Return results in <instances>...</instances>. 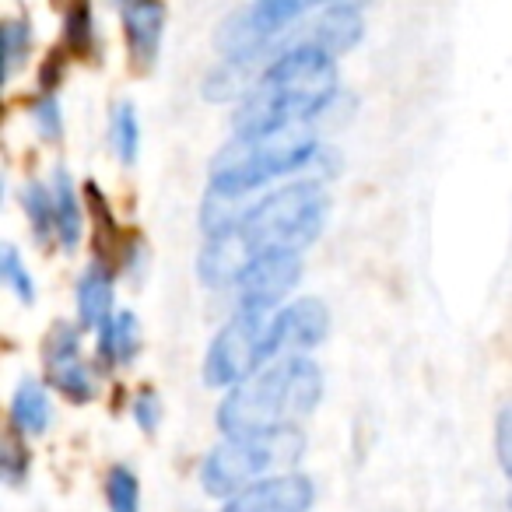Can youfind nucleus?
<instances>
[{
	"label": "nucleus",
	"mask_w": 512,
	"mask_h": 512,
	"mask_svg": "<svg viewBox=\"0 0 512 512\" xmlns=\"http://www.w3.org/2000/svg\"><path fill=\"white\" fill-rule=\"evenodd\" d=\"M330 197L323 183L299 179L267 193L242 211L232 228L207 235L197 256V274L207 288H239L249 267L264 256L306 253L327 225Z\"/></svg>",
	"instance_id": "f257e3e1"
},
{
	"label": "nucleus",
	"mask_w": 512,
	"mask_h": 512,
	"mask_svg": "<svg viewBox=\"0 0 512 512\" xmlns=\"http://www.w3.org/2000/svg\"><path fill=\"white\" fill-rule=\"evenodd\" d=\"M337 57L309 43H292L260 71L235 109V134H271L309 127L337 99Z\"/></svg>",
	"instance_id": "f03ea898"
},
{
	"label": "nucleus",
	"mask_w": 512,
	"mask_h": 512,
	"mask_svg": "<svg viewBox=\"0 0 512 512\" xmlns=\"http://www.w3.org/2000/svg\"><path fill=\"white\" fill-rule=\"evenodd\" d=\"M316 158V137L309 127H285L271 134H235L232 144L214 155L211 162V190H207L204 221L207 235H218L242 218L249 193L264 190L267 183L306 169Z\"/></svg>",
	"instance_id": "7ed1b4c3"
},
{
	"label": "nucleus",
	"mask_w": 512,
	"mask_h": 512,
	"mask_svg": "<svg viewBox=\"0 0 512 512\" xmlns=\"http://www.w3.org/2000/svg\"><path fill=\"white\" fill-rule=\"evenodd\" d=\"M323 372L313 358L285 355L225 393L218 428L225 435H267L295 428L320 407Z\"/></svg>",
	"instance_id": "20e7f679"
},
{
	"label": "nucleus",
	"mask_w": 512,
	"mask_h": 512,
	"mask_svg": "<svg viewBox=\"0 0 512 512\" xmlns=\"http://www.w3.org/2000/svg\"><path fill=\"white\" fill-rule=\"evenodd\" d=\"M281 351H285L281 309H239L207 348L204 383L232 390L242 379L264 369L267 362H274Z\"/></svg>",
	"instance_id": "39448f33"
},
{
	"label": "nucleus",
	"mask_w": 512,
	"mask_h": 512,
	"mask_svg": "<svg viewBox=\"0 0 512 512\" xmlns=\"http://www.w3.org/2000/svg\"><path fill=\"white\" fill-rule=\"evenodd\" d=\"M299 453H302L299 428H281V432H267V435H228L200 463V484H204L207 495L232 498L242 488L260 481L274 463L295 460Z\"/></svg>",
	"instance_id": "423d86ee"
},
{
	"label": "nucleus",
	"mask_w": 512,
	"mask_h": 512,
	"mask_svg": "<svg viewBox=\"0 0 512 512\" xmlns=\"http://www.w3.org/2000/svg\"><path fill=\"white\" fill-rule=\"evenodd\" d=\"M320 4H341V0H256L246 11H235L218 29V53L228 64H253L271 43H278L302 15Z\"/></svg>",
	"instance_id": "0eeeda50"
},
{
	"label": "nucleus",
	"mask_w": 512,
	"mask_h": 512,
	"mask_svg": "<svg viewBox=\"0 0 512 512\" xmlns=\"http://www.w3.org/2000/svg\"><path fill=\"white\" fill-rule=\"evenodd\" d=\"M316 502V484L306 474L260 477L242 488L239 495L225 498L221 512H309Z\"/></svg>",
	"instance_id": "6e6552de"
},
{
	"label": "nucleus",
	"mask_w": 512,
	"mask_h": 512,
	"mask_svg": "<svg viewBox=\"0 0 512 512\" xmlns=\"http://www.w3.org/2000/svg\"><path fill=\"white\" fill-rule=\"evenodd\" d=\"M302 256H264L249 267V274L239 281V309H278L281 299L299 285Z\"/></svg>",
	"instance_id": "1a4fd4ad"
},
{
	"label": "nucleus",
	"mask_w": 512,
	"mask_h": 512,
	"mask_svg": "<svg viewBox=\"0 0 512 512\" xmlns=\"http://www.w3.org/2000/svg\"><path fill=\"white\" fill-rule=\"evenodd\" d=\"M123 18V36H127V53L134 71H151L162 53L165 36V0H116Z\"/></svg>",
	"instance_id": "9d476101"
},
{
	"label": "nucleus",
	"mask_w": 512,
	"mask_h": 512,
	"mask_svg": "<svg viewBox=\"0 0 512 512\" xmlns=\"http://www.w3.org/2000/svg\"><path fill=\"white\" fill-rule=\"evenodd\" d=\"M362 32H365L362 15L351 8L348 0H341V4H330V11H323V15L316 18V22L302 32V39H295V43L320 46V50H327L330 57H341V53L355 50Z\"/></svg>",
	"instance_id": "9b49d317"
},
{
	"label": "nucleus",
	"mask_w": 512,
	"mask_h": 512,
	"mask_svg": "<svg viewBox=\"0 0 512 512\" xmlns=\"http://www.w3.org/2000/svg\"><path fill=\"white\" fill-rule=\"evenodd\" d=\"M113 302H116L113 271H109L102 260H95L78 278V327L99 330L102 323L113 316Z\"/></svg>",
	"instance_id": "f8f14e48"
},
{
	"label": "nucleus",
	"mask_w": 512,
	"mask_h": 512,
	"mask_svg": "<svg viewBox=\"0 0 512 512\" xmlns=\"http://www.w3.org/2000/svg\"><path fill=\"white\" fill-rule=\"evenodd\" d=\"M330 334V313L320 299H299L281 309V337L285 351H309Z\"/></svg>",
	"instance_id": "ddd939ff"
},
{
	"label": "nucleus",
	"mask_w": 512,
	"mask_h": 512,
	"mask_svg": "<svg viewBox=\"0 0 512 512\" xmlns=\"http://www.w3.org/2000/svg\"><path fill=\"white\" fill-rule=\"evenodd\" d=\"M53 407H50V390L39 379L25 376L18 383L15 397H11V432H18L22 439H36L50 428Z\"/></svg>",
	"instance_id": "4468645a"
},
{
	"label": "nucleus",
	"mask_w": 512,
	"mask_h": 512,
	"mask_svg": "<svg viewBox=\"0 0 512 512\" xmlns=\"http://www.w3.org/2000/svg\"><path fill=\"white\" fill-rule=\"evenodd\" d=\"M141 351V323L134 313L120 309L99 327V362L116 369V365H130Z\"/></svg>",
	"instance_id": "2eb2a0df"
},
{
	"label": "nucleus",
	"mask_w": 512,
	"mask_h": 512,
	"mask_svg": "<svg viewBox=\"0 0 512 512\" xmlns=\"http://www.w3.org/2000/svg\"><path fill=\"white\" fill-rule=\"evenodd\" d=\"M46 379H50L53 390H57L60 397L71 400V404H88V400H95V393H99L95 369L81 355L46 362Z\"/></svg>",
	"instance_id": "dca6fc26"
},
{
	"label": "nucleus",
	"mask_w": 512,
	"mask_h": 512,
	"mask_svg": "<svg viewBox=\"0 0 512 512\" xmlns=\"http://www.w3.org/2000/svg\"><path fill=\"white\" fill-rule=\"evenodd\" d=\"M53 200H57V242L67 253H74L85 235V211H81L74 179L64 169H57V179H53Z\"/></svg>",
	"instance_id": "f3484780"
},
{
	"label": "nucleus",
	"mask_w": 512,
	"mask_h": 512,
	"mask_svg": "<svg viewBox=\"0 0 512 512\" xmlns=\"http://www.w3.org/2000/svg\"><path fill=\"white\" fill-rule=\"evenodd\" d=\"M109 144L123 165H134L141 155V120H137V109L130 102H120L109 113Z\"/></svg>",
	"instance_id": "a211bd4d"
},
{
	"label": "nucleus",
	"mask_w": 512,
	"mask_h": 512,
	"mask_svg": "<svg viewBox=\"0 0 512 512\" xmlns=\"http://www.w3.org/2000/svg\"><path fill=\"white\" fill-rule=\"evenodd\" d=\"M22 200H25V218H29V225H32V235H36L39 242H50L53 235H57V200H53V186L32 179V183L25 186Z\"/></svg>",
	"instance_id": "6ab92c4d"
},
{
	"label": "nucleus",
	"mask_w": 512,
	"mask_h": 512,
	"mask_svg": "<svg viewBox=\"0 0 512 512\" xmlns=\"http://www.w3.org/2000/svg\"><path fill=\"white\" fill-rule=\"evenodd\" d=\"M109 512H141V481L127 463H116L106 474Z\"/></svg>",
	"instance_id": "aec40b11"
},
{
	"label": "nucleus",
	"mask_w": 512,
	"mask_h": 512,
	"mask_svg": "<svg viewBox=\"0 0 512 512\" xmlns=\"http://www.w3.org/2000/svg\"><path fill=\"white\" fill-rule=\"evenodd\" d=\"M0 43H4V81H11L18 74V67L29 60L32 53V29L22 18H8L0 29Z\"/></svg>",
	"instance_id": "412c9836"
},
{
	"label": "nucleus",
	"mask_w": 512,
	"mask_h": 512,
	"mask_svg": "<svg viewBox=\"0 0 512 512\" xmlns=\"http://www.w3.org/2000/svg\"><path fill=\"white\" fill-rule=\"evenodd\" d=\"M0 281H4V285H8L11 292L25 302V306L36 302V281H32L29 267L22 264V256H18V249L11 246V242L0 246Z\"/></svg>",
	"instance_id": "4be33fe9"
},
{
	"label": "nucleus",
	"mask_w": 512,
	"mask_h": 512,
	"mask_svg": "<svg viewBox=\"0 0 512 512\" xmlns=\"http://www.w3.org/2000/svg\"><path fill=\"white\" fill-rule=\"evenodd\" d=\"M64 39H67V50L78 53V57H92L95 53V18L92 8H88V0H81L78 8L67 15Z\"/></svg>",
	"instance_id": "5701e85b"
},
{
	"label": "nucleus",
	"mask_w": 512,
	"mask_h": 512,
	"mask_svg": "<svg viewBox=\"0 0 512 512\" xmlns=\"http://www.w3.org/2000/svg\"><path fill=\"white\" fill-rule=\"evenodd\" d=\"M29 467H32V453L25 446V439L18 432H11L0 446V477L8 484H22L29 477Z\"/></svg>",
	"instance_id": "b1692460"
},
{
	"label": "nucleus",
	"mask_w": 512,
	"mask_h": 512,
	"mask_svg": "<svg viewBox=\"0 0 512 512\" xmlns=\"http://www.w3.org/2000/svg\"><path fill=\"white\" fill-rule=\"evenodd\" d=\"M32 123H36L39 137H46V141H57V137L64 134V113H60L57 95L43 92L32 102Z\"/></svg>",
	"instance_id": "393cba45"
},
{
	"label": "nucleus",
	"mask_w": 512,
	"mask_h": 512,
	"mask_svg": "<svg viewBox=\"0 0 512 512\" xmlns=\"http://www.w3.org/2000/svg\"><path fill=\"white\" fill-rule=\"evenodd\" d=\"M495 453H498V467L505 470V477L512 481V404L502 407L495 425Z\"/></svg>",
	"instance_id": "a878e982"
},
{
	"label": "nucleus",
	"mask_w": 512,
	"mask_h": 512,
	"mask_svg": "<svg viewBox=\"0 0 512 512\" xmlns=\"http://www.w3.org/2000/svg\"><path fill=\"white\" fill-rule=\"evenodd\" d=\"M134 418L148 435L155 432L158 421H162V400H158L155 390H148V386H144V390L137 393V397H134Z\"/></svg>",
	"instance_id": "bb28decb"
},
{
	"label": "nucleus",
	"mask_w": 512,
	"mask_h": 512,
	"mask_svg": "<svg viewBox=\"0 0 512 512\" xmlns=\"http://www.w3.org/2000/svg\"><path fill=\"white\" fill-rule=\"evenodd\" d=\"M509 505H512V498H509Z\"/></svg>",
	"instance_id": "cd10ccee"
}]
</instances>
